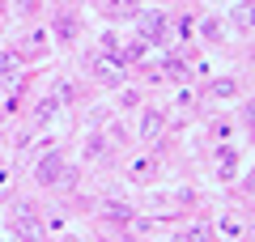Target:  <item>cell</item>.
I'll return each mask as SVG.
<instances>
[{"label": "cell", "instance_id": "1", "mask_svg": "<svg viewBox=\"0 0 255 242\" xmlns=\"http://www.w3.org/2000/svg\"><path fill=\"white\" fill-rule=\"evenodd\" d=\"M34 179L43 183V187H68V183H73V174H68V161H64V153H47V157L38 161Z\"/></svg>", "mask_w": 255, "mask_h": 242}, {"label": "cell", "instance_id": "2", "mask_svg": "<svg viewBox=\"0 0 255 242\" xmlns=\"http://www.w3.org/2000/svg\"><path fill=\"white\" fill-rule=\"evenodd\" d=\"M13 234L21 242H43V225H38L34 204H13Z\"/></svg>", "mask_w": 255, "mask_h": 242}, {"label": "cell", "instance_id": "3", "mask_svg": "<svg viewBox=\"0 0 255 242\" xmlns=\"http://www.w3.org/2000/svg\"><path fill=\"white\" fill-rule=\"evenodd\" d=\"M90 72L102 81V85H119V81H124V60L98 51V55H90Z\"/></svg>", "mask_w": 255, "mask_h": 242}, {"label": "cell", "instance_id": "4", "mask_svg": "<svg viewBox=\"0 0 255 242\" xmlns=\"http://www.w3.org/2000/svg\"><path fill=\"white\" fill-rule=\"evenodd\" d=\"M140 26H145V43H166V26H170V21H166V13H145V17H140Z\"/></svg>", "mask_w": 255, "mask_h": 242}, {"label": "cell", "instance_id": "5", "mask_svg": "<svg viewBox=\"0 0 255 242\" xmlns=\"http://www.w3.org/2000/svg\"><path fill=\"white\" fill-rule=\"evenodd\" d=\"M213 230H217L226 242H243V238H247V225H243V217H238V213L217 217V225H213Z\"/></svg>", "mask_w": 255, "mask_h": 242}, {"label": "cell", "instance_id": "6", "mask_svg": "<svg viewBox=\"0 0 255 242\" xmlns=\"http://www.w3.org/2000/svg\"><path fill=\"white\" fill-rule=\"evenodd\" d=\"M162 127H166L162 111H157V107H149V111H145V119H140V140H145V144H157Z\"/></svg>", "mask_w": 255, "mask_h": 242}, {"label": "cell", "instance_id": "7", "mask_svg": "<svg viewBox=\"0 0 255 242\" xmlns=\"http://www.w3.org/2000/svg\"><path fill=\"white\" fill-rule=\"evenodd\" d=\"M234 170H238L234 149H230V144H221V149H217V179H221V183H230V179H234Z\"/></svg>", "mask_w": 255, "mask_h": 242}, {"label": "cell", "instance_id": "8", "mask_svg": "<svg viewBox=\"0 0 255 242\" xmlns=\"http://www.w3.org/2000/svg\"><path fill=\"white\" fill-rule=\"evenodd\" d=\"M21 72V55L9 51V47H0V81H13Z\"/></svg>", "mask_w": 255, "mask_h": 242}, {"label": "cell", "instance_id": "9", "mask_svg": "<svg viewBox=\"0 0 255 242\" xmlns=\"http://www.w3.org/2000/svg\"><path fill=\"white\" fill-rule=\"evenodd\" d=\"M102 213L111 217V221H132V204H124V200H107V204H102Z\"/></svg>", "mask_w": 255, "mask_h": 242}, {"label": "cell", "instance_id": "10", "mask_svg": "<svg viewBox=\"0 0 255 242\" xmlns=\"http://www.w3.org/2000/svg\"><path fill=\"white\" fill-rule=\"evenodd\" d=\"M209 238H213V225H204V221H196V225L183 230V242H209Z\"/></svg>", "mask_w": 255, "mask_h": 242}, {"label": "cell", "instance_id": "11", "mask_svg": "<svg viewBox=\"0 0 255 242\" xmlns=\"http://www.w3.org/2000/svg\"><path fill=\"white\" fill-rule=\"evenodd\" d=\"M140 0H107V13L111 17H128V13H136Z\"/></svg>", "mask_w": 255, "mask_h": 242}, {"label": "cell", "instance_id": "12", "mask_svg": "<svg viewBox=\"0 0 255 242\" xmlns=\"http://www.w3.org/2000/svg\"><path fill=\"white\" fill-rule=\"evenodd\" d=\"M132 179H136V183H149V179H153V161H149V157H136V161H132Z\"/></svg>", "mask_w": 255, "mask_h": 242}, {"label": "cell", "instance_id": "13", "mask_svg": "<svg viewBox=\"0 0 255 242\" xmlns=\"http://www.w3.org/2000/svg\"><path fill=\"white\" fill-rule=\"evenodd\" d=\"M85 157H90V161L107 157V136H90V140H85Z\"/></svg>", "mask_w": 255, "mask_h": 242}, {"label": "cell", "instance_id": "14", "mask_svg": "<svg viewBox=\"0 0 255 242\" xmlns=\"http://www.w3.org/2000/svg\"><path fill=\"white\" fill-rule=\"evenodd\" d=\"M200 30H204V38H209V43H226V38H221L226 30H221V21H217V17H204V21H200Z\"/></svg>", "mask_w": 255, "mask_h": 242}, {"label": "cell", "instance_id": "15", "mask_svg": "<svg viewBox=\"0 0 255 242\" xmlns=\"http://www.w3.org/2000/svg\"><path fill=\"white\" fill-rule=\"evenodd\" d=\"M234 21H238V30H243V34H251V4H234Z\"/></svg>", "mask_w": 255, "mask_h": 242}, {"label": "cell", "instance_id": "16", "mask_svg": "<svg viewBox=\"0 0 255 242\" xmlns=\"http://www.w3.org/2000/svg\"><path fill=\"white\" fill-rule=\"evenodd\" d=\"M162 68H166V77H174V81H183V77H187V64H183V60H174V55H166V60H162Z\"/></svg>", "mask_w": 255, "mask_h": 242}, {"label": "cell", "instance_id": "17", "mask_svg": "<svg viewBox=\"0 0 255 242\" xmlns=\"http://www.w3.org/2000/svg\"><path fill=\"white\" fill-rule=\"evenodd\" d=\"M55 34H60L64 43H68V38L77 34V21H73V17H55Z\"/></svg>", "mask_w": 255, "mask_h": 242}, {"label": "cell", "instance_id": "18", "mask_svg": "<svg viewBox=\"0 0 255 242\" xmlns=\"http://www.w3.org/2000/svg\"><path fill=\"white\" fill-rule=\"evenodd\" d=\"M51 115H55V98H47V102H38V111H34V123H47Z\"/></svg>", "mask_w": 255, "mask_h": 242}, {"label": "cell", "instance_id": "19", "mask_svg": "<svg viewBox=\"0 0 255 242\" xmlns=\"http://www.w3.org/2000/svg\"><path fill=\"white\" fill-rule=\"evenodd\" d=\"M234 90H238L234 77H230V81H213V94H217V98H234Z\"/></svg>", "mask_w": 255, "mask_h": 242}, {"label": "cell", "instance_id": "20", "mask_svg": "<svg viewBox=\"0 0 255 242\" xmlns=\"http://www.w3.org/2000/svg\"><path fill=\"white\" fill-rule=\"evenodd\" d=\"M55 98H60V102H73V85H68V81H60V85H55Z\"/></svg>", "mask_w": 255, "mask_h": 242}, {"label": "cell", "instance_id": "21", "mask_svg": "<svg viewBox=\"0 0 255 242\" xmlns=\"http://www.w3.org/2000/svg\"><path fill=\"white\" fill-rule=\"evenodd\" d=\"M9 187H13V170H0V200L9 196Z\"/></svg>", "mask_w": 255, "mask_h": 242}, {"label": "cell", "instance_id": "22", "mask_svg": "<svg viewBox=\"0 0 255 242\" xmlns=\"http://www.w3.org/2000/svg\"><path fill=\"white\" fill-rule=\"evenodd\" d=\"M34 9H38V0H21V4H17V13H21V17H30Z\"/></svg>", "mask_w": 255, "mask_h": 242}, {"label": "cell", "instance_id": "23", "mask_svg": "<svg viewBox=\"0 0 255 242\" xmlns=\"http://www.w3.org/2000/svg\"><path fill=\"white\" fill-rule=\"evenodd\" d=\"M166 242H174V238H166Z\"/></svg>", "mask_w": 255, "mask_h": 242}, {"label": "cell", "instance_id": "24", "mask_svg": "<svg viewBox=\"0 0 255 242\" xmlns=\"http://www.w3.org/2000/svg\"><path fill=\"white\" fill-rule=\"evenodd\" d=\"M0 4H4V0H0Z\"/></svg>", "mask_w": 255, "mask_h": 242}]
</instances>
